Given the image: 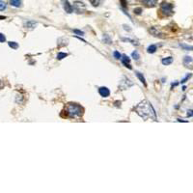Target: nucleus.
<instances>
[{
    "instance_id": "nucleus-1",
    "label": "nucleus",
    "mask_w": 193,
    "mask_h": 193,
    "mask_svg": "<svg viewBox=\"0 0 193 193\" xmlns=\"http://www.w3.org/2000/svg\"><path fill=\"white\" fill-rule=\"evenodd\" d=\"M135 111L143 120H154L156 121V113L154 111V107L152 106L148 100H143L141 101L137 106L135 107Z\"/></svg>"
},
{
    "instance_id": "nucleus-2",
    "label": "nucleus",
    "mask_w": 193,
    "mask_h": 193,
    "mask_svg": "<svg viewBox=\"0 0 193 193\" xmlns=\"http://www.w3.org/2000/svg\"><path fill=\"white\" fill-rule=\"evenodd\" d=\"M83 112H84L83 107L80 106L79 104L70 103H68L66 108V117L77 119L81 117L83 115Z\"/></svg>"
},
{
    "instance_id": "nucleus-3",
    "label": "nucleus",
    "mask_w": 193,
    "mask_h": 193,
    "mask_svg": "<svg viewBox=\"0 0 193 193\" xmlns=\"http://www.w3.org/2000/svg\"><path fill=\"white\" fill-rule=\"evenodd\" d=\"M173 4L169 2L163 1L160 4V13L162 14L164 17H170L174 14L173 11Z\"/></svg>"
},
{
    "instance_id": "nucleus-4",
    "label": "nucleus",
    "mask_w": 193,
    "mask_h": 193,
    "mask_svg": "<svg viewBox=\"0 0 193 193\" xmlns=\"http://www.w3.org/2000/svg\"><path fill=\"white\" fill-rule=\"evenodd\" d=\"M73 7H75V11L78 13V14L83 13V11H85V9H86V6L84 5V3L79 2V1L75 2V4H73Z\"/></svg>"
},
{
    "instance_id": "nucleus-5",
    "label": "nucleus",
    "mask_w": 193,
    "mask_h": 193,
    "mask_svg": "<svg viewBox=\"0 0 193 193\" xmlns=\"http://www.w3.org/2000/svg\"><path fill=\"white\" fill-rule=\"evenodd\" d=\"M121 60H122L123 65H124V66L126 67V68H128V69H129V70H131V69H132V67L131 66V64H129V62H131V59L128 58V56H127L126 54L122 55Z\"/></svg>"
},
{
    "instance_id": "nucleus-6",
    "label": "nucleus",
    "mask_w": 193,
    "mask_h": 193,
    "mask_svg": "<svg viewBox=\"0 0 193 193\" xmlns=\"http://www.w3.org/2000/svg\"><path fill=\"white\" fill-rule=\"evenodd\" d=\"M63 8L68 14H71L73 12V7L70 4L68 0H63Z\"/></svg>"
},
{
    "instance_id": "nucleus-7",
    "label": "nucleus",
    "mask_w": 193,
    "mask_h": 193,
    "mask_svg": "<svg viewBox=\"0 0 193 193\" xmlns=\"http://www.w3.org/2000/svg\"><path fill=\"white\" fill-rule=\"evenodd\" d=\"M99 93L103 98H107V97H109L110 91L107 87H100V88L99 89Z\"/></svg>"
},
{
    "instance_id": "nucleus-8",
    "label": "nucleus",
    "mask_w": 193,
    "mask_h": 193,
    "mask_svg": "<svg viewBox=\"0 0 193 193\" xmlns=\"http://www.w3.org/2000/svg\"><path fill=\"white\" fill-rule=\"evenodd\" d=\"M157 1H159V0H142L144 5H145L146 7H149V8L156 7L157 4Z\"/></svg>"
},
{
    "instance_id": "nucleus-9",
    "label": "nucleus",
    "mask_w": 193,
    "mask_h": 193,
    "mask_svg": "<svg viewBox=\"0 0 193 193\" xmlns=\"http://www.w3.org/2000/svg\"><path fill=\"white\" fill-rule=\"evenodd\" d=\"M37 26V22H33V20H27V22H24V27L28 28V29H33Z\"/></svg>"
},
{
    "instance_id": "nucleus-10",
    "label": "nucleus",
    "mask_w": 193,
    "mask_h": 193,
    "mask_svg": "<svg viewBox=\"0 0 193 193\" xmlns=\"http://www.w3.org/2000/svg\"><path fill=\"white\" fill-rule=\"evenodd\" d=\"M150 32L152 33V34L154 35V36H156V37H160V38H163V37H164V36H163L164 34H163V33H161L160 31L157 30L156 27L151 28V29H150Z\"/></svg>"
},
{
    "instance_id": "nucleus-11",
    "label": "nucleus",
    "mask_w": 193,
    "mask_h": 193,
    "mask_svg": "<svg viewBox=\"0 0 193 193\" xmlns=\"http://www.w3.org/2000/svg\"><path fill=\"white\" fill-rule=\"evenodd\" d=\"M135 75L137 76V78L141 81V83L143 84L144 86L147 87V82H146V79H145V77L143 76V75L141 72H135Z\"/></svg>"
},
{
    "instance_id": "nucleus-12",
    "label": "nucleus",
    "mask_w": 193,
    "mask_h": 193,
    "mask_svg": "<svg viewBox=\"0 0 193 193\" xmlns=\"http://www.w3.org/2000/svg\"><path fill=\"white\" fill-rule=\"evenodd\" d=\"M10 4L13 7L19 8V7L22 6V0H10Z\"/></svg>"
},
{
    "instance_id": "nucleus-13",
    "label": "nucleus",
    "mask_w": 193,
    "mask_h": 193,
    "mask_svg": "<svg viewBox=\"0 0 193 193\" xmlns=\"http://www.w3.org/2000/svg\"><path fill=\"white\" fill-rule=\"evenodd\" d=\"M172 62H173V58L172 57H167V58H163L162 60H161V63H162L163 65H170L172 64Z\"/></svg>"
},
{
    "instance_id": "nucleus-14",
    "label": "nucleus",
    "mask_w": 193,
    "mask_h": 193,
    "mask_svg": "<svg viewBox=\"0 0 193 193\" xmlns=\"http://www.w3.org/2000/svg\"><path fill=\"white\" fill-rule=\"evenodd\" d=\"M156 48L157 47L156 44H151L148 47V48H147V51H148V53H154V52L156 51Z\"/></svg>"
},
{
    "instance_id": "nucleus-15",
    "label": "nucleus",
    "mask_w": 193,
    "mask_h": 193,
    "mask_svg": "<svg viewBox=\"0 0 193 193\" xmlns=\"http://www.w3.org/2000/svg\"><path fill=\"white\" fill-rule=\"evenodd\" d=\"M8 44L10 47L13 48V50H17V48H19V44L16 43V42H9Z\"/></svg>"
},
{
    "instance_id": "nucleus-16",
    "label": "nucleus",
    "mask_w": 193,
    "mask_h": 193,
    "mask_svg": "<svg viewBox=\"0 0 193 193\" xmlns=\"http://www.w3.org/2000/svg\"><path fill=\"white\" fill-rule=\"evenodd\" d=\"M180 47L184 48V50H193V45H187L185 44H181Z\"/></svg>"
},
{
    "instance_id": "nucleus-17",
    "label": "nucleus",
    "mask_w": 193,
    "mask_h": 193,
    "mask_svg": "<svg viewBox=\"0 0 193 193\" xmlns=\"http://www.w3.org/2000/svg\"><path fill=\"white\" fill-rule=\"evenodd\" d=\"M190 62H192V58L190 57V56H185L184 59V64L185 66H187Z\"/></svg>"
},
{
    "instance_id": "nucleus-18",
    "label": "nucleus",
    "mask_w": 193,
    "mask_h": 193,
    "mask_svg": "<svg viewBox=\"0 0 193 193\" xmlns=\"http://www.w3.org/2000/svg\"><path fill=\"white\" fill-rule=\"evenodd\" d=\"M67 56H68L67 53H64V52H59V53L57 54V59L58 60H62V59L66 58Z\"/></svg>"
},
{
    "instance_id": "nucleus-19",
    "label": "nucleus",
    "mask_w": 193,
    "mask_h": 193,
    "mask_svg": "<svg viewBox=\"0 0 193 193\" xmlns=\"http://www.w3.org/2000/svg\"><path fill=\"white\" fill-rule=\"evenodd\" d=\"M103 42H104V43L108 44H110L112 43L111 40H110V38H109V36H108L107 34H104V35H103Z\"/></svg>"
},
{
    "instance_id": "nucleus-20",
    "label": "nucleus",
    "mask_w": 193,
    "mask_h": 193,
    "mask_svg": "<svg viewBox=\"0 0 193 193\" xmlns=\"http://www.w3.org/2000/svg\"><path fill=\"white\" fill-rule=\"evenodd\" d=\"M131 56H132V58L134 59V60H138V59L140 58V55H139V53H138L137 50L133 51L132 53H131Z\"/></svg>"
},
{
    "instance_id": "nucleus-21",
    "label": "nucleus",
    "mask_w": 193,
    "mask_h": 193,
    "mask_svg": "<svg viewBox=\"0 0 193 193\" xmlns=\"http://www.w3.org/2000/svg\"><path fill=\"white\" fill-rule=\"evenodd\" d=\"M90 3L92 4L94 7H98L100 5V0H89Z\"/></svg>"
},
{
    "instance_id": "nucleus-22",
    "label": "nucleus",
    "mask_w": 193,
    "mask_h": 193,
    "mask_svg": "<svg viewBox=\"0 0 193 193\" xmlns=\"http://www.w3.org/2000/svg\"><path fill=\"white\" fill-rule=\"evenodd\" d=\"M122 40H123V41H125V42H131V43L133 45H138V44H139L137 43V42L133 41V40H131V39H126V38H123Z\"/></svg>"
},
{
    "instance_id": "nucleus-23",
    "label": "nucleus",
    "mask_w": 193,
    "mask_h": 193,
    "mask_svg": "<svg viewBox=\"0 0 193 193\" xmlns=\"http://www.w3.org/2000/svg\"><path fill=\"white\" fill-rule=\"evenodd\" d=\"M6 9V3L2 0H0V11H4Z\"/></svg>"
},
{
    "instance_id": "nucleus-24",
    "label": "nucleus",
    "mask_w": 193,
    "mask_h": 193,
    "mask_svg": "<svg viewBox=\"0 0 193 193\" xmlns=\"http://www.w3.org/2000/svg\"><path fill=\"white\" fill-rule=\"evenodd\" d=\"M191 75H191V73H188V75H187V76H185V77H184V79H182V81H181V83H182V84H184V83H185V82H187V80H188L189 78H190V77H191Z\"/></svg>"
},
{
    "instance_id": "nucleus-25",
    "label": "nucleus",
    "mask_w": 193,
    "mask_h": 193,
    "mask_svg": "<svg viewBox=\"0 0 193 193\" xmlns=\"http://www.w3.org/2000/svg\"><path fill=\"white\" fill-rule=\"evenodd\" d=\"M113 55H114V58L115 59H121V57H122V55L120 54V52H118V51H114L113 52Z\"/></svg>"
},
{
    "instance_id": "nucleus-26",
    "label": "nucleus",
    "mask_w": 193,
    "mask_h": 193,
    "mask_svg": "<svg viewBox=\"0 0 193 193\" xmlns=\"http://www.w3.org/2000/svg\"><path fill=\"white\" fill-rule=\"evenodd\" d=\"M72 32L73 33H75L76 35H81V36H83L84 35V32L81 30H77V29H72Z\"/></svg>"
},
{
    "instance_id": "nucleus-27",
    "label": "nucleus",
    "mask_w": 193,
    "mask_h": 193,
    "mask_svg": "<svg viewBox=\"0 0 193 193\" xmlns=\"http://www.w3.org/2000/svg\"><path fill=\"white\" fill-rule=\"evenodd\" d=\"M5 41H6V37L3 34L0 33V43H4Z\"/></svg>"
},
{
    "instance_id": "nucleus-28",
    "label": "nucleus",
    "mask_w": 193,
    "mask_h": 193,
    "mask_svg": "<svg viewBox=\"0 0 193 193\" xmlns=\"http://www.w3.org/2000/svg\"><path fill=\"white\" fill-rule=\"evenodd\" d=\"M142 12V9L141 8H135L134 9V14H136V15H140Z\"/></svg>"
},
{
    "instance_id": "nucleus-29",
    "label": "nucleus",
    "mask_w": 193,
    "mask_h": 193,
    "mask_svg": "<svg viewBox=\"0 0 193 193\" xmlns=\"http://www.w3.org/2000/svg\"><path fill=\"white\" fill-rule=\"evenodd\" d=\"M192 115H193V110L188 111V113H187V117H191Z\"/></svg>"
},
{
    "instance_id": "nucleus-30",
    "label": "nucleus",
    "mask_w": 193,
    "mask_h": 193,
    "mask_svg": "<svg viewBox=\"0 0 193 193\" xmlns=\"http://www.w3.org/2000/svg\"><path fill=\"white\" fill-rule=\"evenodd\" d=\"M121 3H122V6H123V7H126V6H127V5H126V4H127V3H126V0H121Z\"/></svg>"
},
{
    "instance_id": "nucleus-31",
    "label": "nucleus",
    "mask_w": 193,
    "mask_h": 193,
    "mask_svg": "<svg viewBox=\"0 0 193 193\" xmlns=\"http://www.w3.org/2000/svg\"><path fill=\"white\" fill-rule=\"evenodd\" d=\"M6 17H3V16H0V19H5Z\"/></svg>"
}]
</instances>
